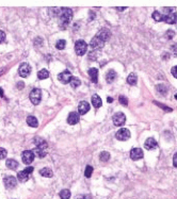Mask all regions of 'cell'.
<instances>
[{
    "mask_svg": "<svg viewBox=\"0 0 177 199\" xmlns=\"http://www.w3.org/2000/svg\"><path fill=\"white\" fill-rule=\"evenodd\" d=\"M29 97H30V100L33 105H38L41 102V99H42V92H41V89H33L32 91H31L30 95H29Z\"/></svg>",
    "mask_w": 177,
    "mask_h": 199,
    "instance_id": "obj_4",
    "label": "cell"
},
{
    "mask_svg": "<svg viewBox=\"0 0 177 199\" xmlns=\"http://www.w3.org/2000/svg\"><path fill=\"white\" fill-rule=\"evenodd\" d=\"M90 111V105L86 101H81L78 105V112L80 115L86 114V113Z\"/></svg>",
    "mask_w": 177,
    "mask_h": 199,
    "instance_id": "obj_14",
    "label": "cell"
},
{
    "mask_svg": "<svg viewBox=\"0 0 177 199\" xmlns=\"http://www.w3.org/2000/svg\"><path fill=\"white\" fill-rule=\"evenodd\" d=\"M31 72V66L29 65L28 63H23L19 66V69H18V74H19L20 77L23 78H26L28 77Z\"/></svg>",
    "mask_w": 177,
    "mask_h": 199,
    "instance_id": "obj_8",
    "label": "cell"
},
{
    "mask_svg": "<svg viewBox=\"0 0 177 199\" xmlns=\"http://www.w3.org/2000/svg\"><path fill=\"white\" fill-rule=\"evenodd\" d=\"M27 124H28L30 127L32 128H36L38 126V119H36L34 116H32V115H30V116H28L27 117Z\"/></svg>",
    "mask_w": 177,
    "mask_h": 199,
    "instance_id": "obj_20",
    "label": "cell"
},
{
    "mask_svg": "<svg viewBox=\"0 0 177 199\" xmlns=\"http://www.w3.org/2000/svg\"><path fill=\"white\" fill-rule=\"evenodd\" d=\"M40 174L42 175L43 177H47V178H50V177H52V170H51L50 168H47V167H45V168H42L40 170Z\"/></svg>",
    "mask_w": 177,
    "mask_h": 199,
    "instance_id": "obj_24",
    "label": "cell"
},
{
    "mask_svg": "<svg viewBox=\"0 0 177 199\" xmlns=\"http://www.w3.org/2000/svg\"><path fill=\"white\" fill-rule=\"evenodd\" d=\"M72 78H73V76H72L71 72H69V70H64V72H60V74L58 75L59 81L62 82L63 84H67V83H69Z\"/></svg>",
    "mask_w": 177,
    "mask_h": 199,
    "instance_id": "obj_6",
    "label": "cell"
},
{
    "mask_svg": "<svg viewBox=\"0 0 177 199\" xmlns=\"http://www.w3.org/2000/svg\"><path fill=\"white\" fill-rule=\"evenodd\" d=\"M152 16L156 21H162V14H160L159 12H154Z\"/></svg>",
    "mask_w": 177,
    "mask_h": 199,
    "instance_id": "obj_33",
    "label": "cell"
},
{
    "mask_svg": "<svg viewBox=\"0 0 177 199\" xmlns=\"http://www.w3.org/2000/svg\"><path fill=\"white\" fill-rule=\"evenodd\" d=\"M108 102H112V98L109 97V98H108Z\"/></svg>",
    "mask_w": 177,
    "mask_h": 199,
    "instance_id": "obj_47",
    "label": "cell"
},
{
    "mask_svg": "<svg viewBox=\"0 0 177 199\" xmlns=\"http://www.w3.org/2000/svg\"><path fill=\"white\" fill-rule=\"evenodd\" d=\"M65 46H66L65 40H59V41L57 42V44H56L57 49H59V50H63V49L65 48Z\"/></svg>",
    "mask_w": 177,
    "mask_h": 199,
    "instance_id": "obj_31",
    "label": "cell"
},
{
    "mask_svg": "<svg viewBox=\"0 0 177 199\" xmlns=\"http://www.w3.org/2000/svg\"><path fill=\"white\" fill-rule=\"evenodd\" d=\"M88 76L91 77L92 82L96 83L97 80H98V70L96 68H91L88 70Z\"/></svg>",
    "mask_w": 177,
    "mask_h": 199,
    "instance_id": "obj_18",
    "label": "cell"
},
{
    "mask_svg": "<svg viewBox=\"0 0 177 199\" xmlns=\"http://www.w3.org/2000/svg\"><path fill=\"white\" fill-rule=\"evenodd\" d=\"M99 159H100L101 162L109 161V159H110V153L107 152V151H103V152L100 153V156H99Z\"/></svg>",
    "mask_w": 177,
    "mask_h": 199,
    "instance_id": "obj_30",
    "label": "cell"
},
{
    "mask_svg": "<svg viewBox=\"0 0 177 199\" xmlns=\"http://www.w3.org/2000/svg\"><path fill=\"white\" fill-rule=\"evenodd\" d=\"M171 50H172L174 53H177V44H175V45H172V47H171Z\"/></svg>",
    "mask_w": 177,
    "mask_h": 199,
    "instance_id": "obj_43",
    "label": "cell"
},
{
    "mask_svg": "<svg viewBox=\"0 0 177 199\" xmlns=\"http://www.w3.org/2000/svg\"><path fill=\"white\" fill-rule=\"evenodd\" d=\"M21 158H23V162L25 164H31L34 160V153L31 150H25L21 154Z\"/></svg>",
    "mask_w": 177,
    "mask_h": 199,
    "instance_id": "obj_9",
    "label": "cell"
},
{
    "mask_svg": "<svg viewBox=\"0 0 177 199\" xmlns=\"http://www.w3.org/2000/svg\"><path fill=\"white\" fill-rule=\"evenodd\" d=\"M88 50V44L82 40H79L75 44V51L78 56H83Z\"/></svg>",
    "mask_w": 177,
    "mask_h": 199,
    "instance_id": "obj_3",
    "label": "cell"
},
{
    "mask_svg": "<svg viewBox=\"0 0 177 199\" xmlns=\"http://www.w3.org/2000/svg\"><path fill=\"white\" fill-rule=\"evenodd\" d=\"M34 144H35V146L36 147H38V148H42V149L47 148V143H46L43 138H34Z\"/></svg>",
    "mask_w": 177,
    "mask_h": 199,
    "instance_id": "obj_19",
    "label": "cell"
},
{
    "mask_svg": "<svg viewBox=\"0 0 177 199\" xmlns=\"http://www.w3.org/2000/svg\"><path fill=\"white\" fill-rule=\"evenodd\" d=\"M162 21H165L167 23L173 25V23H177V14L174 12L169 13L167 15H162Z\"/></svg>",
    "mask_w": 177,
    "mask_h": 199,
    "instance_id": "obj_10",
    "label": "cell"
},
{
    "mask_svg": "<svg viewBox=\"0 0 177 199\" xmlns=\"http://www.w3.org/2000/svg\"><path fill=\"white\" fill-rule=\"evenodd\" d=\"M0 95H1L2 97H3V96H4V95H3V93H2V91H1V89H0Z\"/></svg>",
    "mask_w": 177,
    "mask_h": 199,
    "instance_id": "obj_46",
    "label": "cell"
},
{
    "mask_svg": "<svg viewBox=\"0 0 177 199\" xmlns=\"http://www.w3.org/2000/svg\"><path fill=\"white\" fill-rule=\"evenodd\" d=\"M126 8H117V10H119V11H123V10H125Z\"/></svg>",
    "mask_w": 177,
    "mask_h": 199,
    "instance_id": "obj_45",
    "label": "cell"
},
{
    "mask_svg": "<svg viewBox=\"0 0 177 199\" xmlns=\"http://www.w3.org/2000/svg\"><path fill=\"white\" fill-rule=\"evenodd\" d=\"M33 153H35L38 158H44L46 156V149H42L38 148V147H35L34 150H33Z\"/></svg>",
    "mask_w": 177,
    "mask_h": 199,
    "instance_id": "obj_26",
    "label": "cell"
},
{
    "mask_svg": "<svg viewBox=\"0 0 177 199\" xmlns=\"http://www.w3.org/2000/svg\"><path fill=\"white\" fill-rule=\"evenodd\" d=\"M119 103H121V105H125V107H127V105H128V99H127L125 96H119Z\"/></svg>",
    "mask_w": 177,
    "mask_h": 199,
    "instance_id": "obj_34",
    "label": "cell"
},
{
    "mask_svg": "<svg viewBox=\"0 0 177 199\" xmlns=\"http://www.w3.org/2000/svg\"><path fill=\"white\" fill-rule=\"evenodd\" d=\"M155 103H157V105H159L160 108H162V109H163V110L167 111V112H171V111H172V109H170V108H167V107H164V105H161V103H159V102H155Z\"/></svg>",
    "mask_w": 177,
    "mask_h": 199,
    "instance_id": "obj_38",
    "label": "cell"
},
{
    "mask_svg": "<svg viewBox=\"0 0 177 199\" xmlns=\"http://www.w3.org/2000/svg\"><path fill=\"white\" fill-rule=\"evenodd\" d=\"M1 72H2V70H0V74H1Z\"/></svg>",
    "mask_w": 177,
    "mask_h": 199,
    "instance_id": "obj_49",
    "label": "cell"
},
{
    "mask_svg": "<svg viewBox=\"0 0 177 199\" xmlns=\"http://www.w3.org/2000/svg\"><path fill=\"white\" fill-rule=\"evenodd\" d=\"M110 37V32L108 29H101L98 33L95 35V37L91 42V48L92 49H100L104 46L105 42H107Z\"/></svg>",
    "mask_w": 177,
    "mask_h": 199,
    "instance_id": "obj_1",
    "label": "cell"
},
{
    "mask_svg": "<svg viewBox=\"0 0 177 199\" xmlns=\"http://www.w3.org/2000/svg\"><path fill=\"white\" fill-rule=\"evenodd\" d=\"M17 179L20 182H26L29 179V174H27L26 170L24 169V170L19 171V173L17 174Z\"/></svg>",
    "mask_w": 177,
    "mask_h": 199,
    "instance_id": "obj_21",
    "label": "cell"
},
{
    "mask_svg": "<svg viewBox=\"0 0 177 199\" xmlns=\"http://www.w3.org/2000/svg\"><path fill=\"white\" fill-rule=\"evenodd\" d=\"M117 72H114L113 69H110V70H109V72H107V75H106V80H107V82H108V83H112L114 80L117 79Z\"/></svg>",
    "mask_w": 177,
    "mask_h": 199,
    "instance_id": "obj_17",
    "label": "cell"
},
{
    "mask_svg": "<svg viewBox=\"0 0 177 199\" xmlns=\"http://www.w3.org/2000/svg\"><path fill=\"white\" fill-rule=\"evenodd\" d=\"M174 35H175L174 31H172V30L167 31V33H165V37H167L169 40H172V38L174 37Z\"/></svg>",
    "mask_w": 177,
    "mask_h": 199,
    "instance_id": "obj_36",
    "label": "cell"
},
{
    "mask_svg": "<svg viewBox=\"0 0 177 199\" xmlns=\"http://www.w3.org/2000/svg\"><path fill=\"white\" fill-rule=\"evenodd\" d=\"M137 81H138V78H137V75L136 74H130L127 78V83L130 85H136L137 84Z\"/></svg>",
    "mask_w": 177,
    "mask_h": 199,
    "instance_id": "obj_23",
    "label": "cell"
},
{
    "mask_svg": "<svg viewBox=\"0 0 177 199\" xmlns=\"http://www.w3.org/2000/svg\"><path fill=\"white\" fill-rule=\"evenodd\" d=\"M7 154H8V151L5 150L4 148H0V160L7 158Z\"/></svg>",
    "mask_w": 177,
    "mask_h": 199,
    "instance_id": "obj_35",
    "label": "cell"
},
{
    "mask_svg": "<svg viewBox=\"0 0 177 199\" xmlns=\"http://www.w3.org/2000/svg\"><path fill=\"white\" fill-rule=\"evenodd\" d=\"M17 181H16V178L13 176H9L4 179V185L8 189H13L16 187Z\"/></svg>",
    "mask_w": 177,
    "mask_h": 199,
    "instance_id": "obj_11",
    "label": "cell"
},
{
    "mask_svg": "<svg viewBox=\"0 0 177 199\" xmlns=\"http://www.w3.org/2000/svg\"><path fill=\"white\" fill-rule=\"evenodd\" d=\"M77 199H92V197L88 195H81L80 197H77Z\"/></svg>",
    "mask_w": 177,
    "mask_h": 199,
    "instance_id": "obj_41",
    "label": "cell"
},
{
    "mask_svg": "<svg viewBox=\"0 0 177 199\" xmlns=\"http://www.w3.org/2000/svg\"><path fill=\"white\" fill-rule=\"evenodd\" d=\"M60 198L61 199L71 198V192H69V189H62V191L60 192Z\"/></svg>",
    "mask_w": 177,
    "mask_h": 199,
    "instance_id": "obj_27",
    "label": "cell"
},
{
    "mask_svg": "<svg viewBox=\"0 0 177 199\" xmlns=\"http://www.w3.org/2000/svg\"><path fill=\"white\" fill-rule=\"evenodd\" d=\"M157 142L155 140V138H148L144 143V147L147 149V150H153V149L157 148Z\"/></svg>",
    "mask_w": 177,
    "mask_h": 199,
    "instance_id": "obj_13",
    "label": "cell"
},
{
    "mask_svg": "<svg viewBox=\"0 0 177 199\" xmlns=\"http://www.w3.org/2000/svg\"><path fill=\"white\" fill-rule=\"evenodd\" d=\"M79 121V114L76 112H72L69 113V117H67V123L69 125H76Z\"/></svg>",
    "mask_w": 177,
    "mask_h": 199,
    "instance_id": "obj_15",
    "label": "cell"
},
{
    "mask_svg": "<svg viewBox=\"0 0 177 199\" xmlns=\"http://www.w3.org/2000/svg\"><path fill=\"white\" fill-rule=\"evenodd\" d=\"M92 173H93V167L91 165H88L86 167V171H84V175H86V178H90L92 176Z\"/></svg>",
    "mask_w": 177,
    "mask_h": 199,
    "instance_id": "obj_32",
    "label": "cell"
},
{
    "mask_svg": "<svg viewBox=\"0 0 177 199\" xmlns=\"http://www.w3.org/2000/svg\"><path fill=\"white\" fill-rule=\"evenodd\" d=\"M25 170H26V173H27V174L30 175L31 173H32V171H33V167H31V166H29V167H26Z\"/></svg>",
    "mask_w": 177,
    "mask_h": 199,
    "instance_id": "obj_42",
    "label": "cell"
},
{
    "mask_svg": "<svg viewBox=\"0 0 177 199\" xmlns=\"http://www.w3.org/2000/svg\"><path fill=\"white\" fill-rule=\"evenodd\" d=\"M48 77H49V72L47 69H42L38 74V78L40 80H44L46 79V78H48Z\"/></svg>",
    "mask_w": 177,
    "mask_h": 199,
    "instance_id": "obj_25",
    "label": "cell"
},
{
    "mask_svg": "<svg viewBox=\"0 0 177 199\" xmlns=\"http://www.w3.org/2000/svg\"><path fill=\"white\" fill-rule=\"evenodd\" d=\"M92 103L95 108H100L103 105V101H101V98L99 97L98 95H94L92 97Z\"/></svg>",
    "mask_w": 177,
    "mask_h": 199,
    "instance_id": "obj_22",
    "label": "cell"
},
{
    "mask_svg": "<svg viewBox=\"0 0 177 199\" xmlns=\"http://www.w3.org/2000/svg\"><path fill=\"white\" fill-rule=\"evenodd\" d=\"M173 165L175 166V167H177V152L174 154V157H173Z\"/></svg>",
    "mask_w": 177,
    "mask_h": 199,
    "instance_id": "obj_40",
    "label": "cell"
},
{
    "mask_svg": "<svg viewBox=\"0 0 177 199\" xmlns=\"http://www.w3.org/2000/svg\"><path fill=\"white\" fill-rule=\"evenodd\" d=\"M156 89H157V92L160 93L161 95H167V86H165L164 84H158Z\"/></svg>",
    "mask_w": 177,
    "mask_h": 199,
    "instance_id": "obj_28",
    "label": "cell"
},
{
    "mask_svg": "<svg viewBox=\"0 0 177 199\" xmlns=\"http://www.w3.org/2000/svg\"><path fill=\"white\" fill-rule=\"evenodd\" d=\"M143 156H144V153H143L142 149H140V148H133L131 151H130V158H131L132 160H134V161L142 159Z\"/></svg>",
    "mask_w": 177,
    "mask_h": 199,
    "instance_id": "obj_12",
    "label": "cell"
},
{
    "mask_svg": "<svg viewBox=\"0 0 177 199\" xmlns=\"http://www.w3.org/2000/svg\"><path fill=\"white\" fill-rule=\"evenodd\" d=\"M175 99H177V94H176V95H175Z\"/></svg>",
    "mask_w": 177,
    "mask_h": 199,
    "instance_id": "obj_48",
    "label": "cell"
},
{
    "mask_svg": "<svg viewBox=\"0 0 177 199\" xmlns=\"http://www.w3.org/2000/svg\"><path fill=\"white\" fill-rule=\"evenodd\" d=\"M69 84H71V86L73 87V89H76V87H78L79 85H80V80H79L78 78H76V77H73L71 82H69Z\"/></svg>",
    "mask_w": 177,
    "mask_h": 199,
    "instance_id": "obj_29",
    "label": "cell"
},
{
    "mask_svg": "<svg viewBox=\"0 0 177 199\" xmlns=\"http://www.w3.org/2000/svg\"><path fill=\"white\" fill-rule=\"evenodd\" d=\"M112 120H113V124L114 126H117V127H121L125 124L126 121V116H125L124 113L119 112L117 114L113 115V117H112Z\"/></svg>",
    "mask_w": 177,
    "mask_h": 199,
    "instance_id": "obj_5",
    "label": "cell"
},
{
    "mask_svg": "<svg viewBox=\"0 0 177 199\" xmlns=\"http://www.w3.org/2000/svg\"><path fill=\"white\" fill-rule=\"evenodd\" d=\"M17 86H18V89H21L24 87V83H23V82H21V83H18Z\"/></svg>",
    "mask_w": 177,
    "mask_h": 199,
    "instance_id": "obj_44",
    "label": "cell"
},
{
    "mask_svg": "<svg viewBox=\"0 0 177 199\" xmlns=\"http://www.w3.org/2000/svg\"><path fill=\"white\" fill-rule=\"evenodd\" d=\"M4 41H5V33L3 31L0 30V44L3 43Z\"/></svg>",
    "mask_w": 177,
    "mask_h": 199,
    "instance_id": "obj_37",
    "label": "cell"
},
{
    "mask_svg": "<svg viewBox=\"0 0 177 199\" xmlns=\"http://www.w3.org/2000/svg\"><path fill=\"white\" fill-rule=\"evenodd\" d=\"M171 72H172L173 76H174L175 78H176V79H177V66H174V67H173V68L171 69Z\"/></svg>",
    "mask_w": 177,
    "mask_h": 199,
    "instance_id": "obj_39",
    "label": "cell"
},
{
    "mask_svg": "<svg viewBox=\"0 0 177 199\" xmlns=\"http://www.w3.org/2000/svg\"><path fill=\"white\" fill-rule=\"evenodd\" d=\"M115 138L119 140H127L129 138H130V131L126 128H122L115 134Z\"/></svg>",
    "mask_w": 177,
    "mask_h": 199,
    "instance_id": "obj_7",
    "label": "cell"
},
{
    "mask_svg": "<svg viewBox=\"0 0 177 199\" xmlns=\"http://www.w3.org/2000/svg\"><path fill=\"white\" fill-rule=\"evenodd\" d=\"M5 165H7V167H8L9 169L15 170L19 164H18V162L16 161V160H14V159H9V160H7V162H5Z\"/></svg>",
    "mask_w": 177,
    "mask_h": 199,
    "instance_id": "obj_16",
    "label": "cell"
},
{
    "mask_svg": "<svg viewBox=\"0 0 177 199\" xmlns=\"http://www.w3.org/2000/svg\"><path fill=\"white\" fill-rule=\"evenodd\" d=\"M72 17H73V11L69 8H64L62 9V13H61L60 16V21H59V27L61 29H66V27L69 25L72 20Z\"/></svg>",
    "mask_w": 177,
    "mask_h": 199,
    "instance_id": "obj_2",
    "label": "cell"
}]
</instances>
